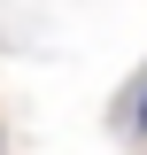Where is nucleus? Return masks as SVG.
Segmentation results:
<instances>
[{"mask_svg":"<svg viewBox=\"0 0 147 155\" xmlns=\"http://www.w3.org/2000/svg\"><path fill=\"white\" fill-rule=\"evenodd\" d=\"M139 124H147V101H139Z\"/></svg>","mask_w":147,"mask_h":155,"instance_id":"obj_1","label":"nucleus"}]
</instances>
